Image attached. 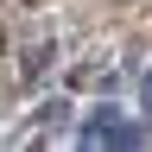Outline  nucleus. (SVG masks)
Instances as JSON below:
<instances>
[{
    "mask_svg": "<svg viewBox=\"0 0 152 152\" xmlns=\"http://www.w3.org/2000/svg\"><path fill=\"white\" fill-rule=\"evenodd\" d=\"M83 146H140V121H127L121 108H95L83 127H76Z\"/></svg>",
    "mask_w": 152,
    "mask_h": 152,
    "instance_id": "obj_1",
    "label": "nucleus"
},
{
    "mask_svg": "<svg viewBox=\"0 0 152 152\" xmlns=\"http://www.w3.org/2000/svg\"><path fill=\"white\" fill-rule=\"evenodd\" d=\"M146 114H152V70H146Z\"/></svg>",
    "mask_w": 152,
    "mask_h": 152,
    "instance_id": "obj_2",
    "label": "nucleus"
}]
</instances>
